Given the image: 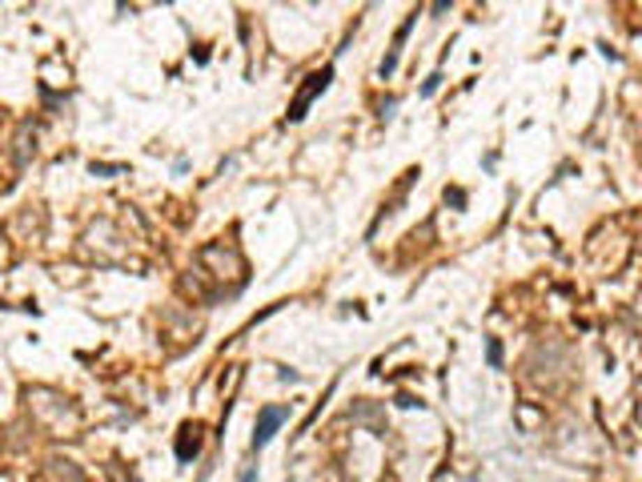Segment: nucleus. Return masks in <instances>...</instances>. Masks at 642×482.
Returning a JSON list of instances; mask_svg holds the SVG:
<instances>
[{"label":"nucleus","instance_id":"7ed1b4c3","mask_svg":"<svg viewBox=\"0 0 642 482\" xmlns=\"http://www.w3.org/2000/svg\"><path fill=\"white\" fill-rule=\"evenodd\" d=\"M241 482H257V470H245V474H241Z\"/></svg>","mask_w":642,"mask_h":482},{"label":"nucleus","instance_id":"f03ea898","mask_svg":"<svg viewBox=\"0 0 642 482\" xmlns=\"http://www.w3.org/2000/svg\"><path fill=\"white\" fill-rule=\"evenodd\" d=\"M281 422H285V410H281V406H265V410H261V418H257V430H253V450L265 446Z\"/></svg>","mask_w":642,"mask_h":482},{"label":"nucleus","instance_id":"f257e3e1","mask_svg":"<svg viewBox=\"0 0 642 482\" xmlns=\"http://www.w3.org/2000/svg\"><path fill=\"white\" fill-rule=\"evenodd\" d=\"M329 77H334V68H321V73H313V77H309V85H305L301 93H297L293 109H289V121H301L305 109H309V101H313V96H318L321 89H325V85H329Z\"/></svg>","mask_w":642,"mask_h":482}]
</instances>
